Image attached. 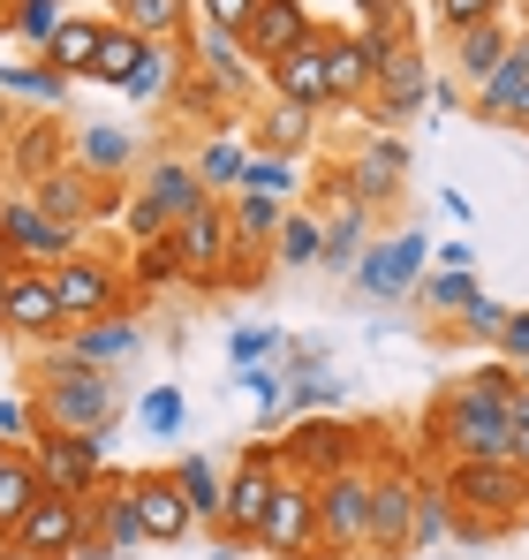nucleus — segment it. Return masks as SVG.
Instances as JSON below:
<instances>
[{
    "mask_svg": "<svg viewBox=\"0 0 529 560\" xmlns=\"http://www.w3.org/2000/svg\"><path fill=\"white\" fill-rule=\"evenodd\" d=\"M446 508H454V538H499V530L529 523V469L454 463L446 469Z\"/></svg>",
    "mask_w": 529,
    "mask_h": 560,
    "instance_id": "f257e3e1",
    "label": "nucleus"
},
{
    "mask_svg": "<svg viewBox=\"0 0 529 560\" xmlns=\"http://www.w3.org/2000/svg\"><path fill=\"white\" fill-rule=\"evenodd\" d=\"M432 440H439L454 463H515V417L477 401V394H446L439 417H432Z\"/></svg>",
    "mask_w": 529,
    "mask_h": 560,
    "instance_id": "f03ea898",
    "label": "nucleus"
},
{
    "mask_svg": "<svg viewBox=\"0 0 529 560\" xmlns=\"http://www.w3.org/2000/svg\"><path fill=\"white\" fill-rule=\"evenodd\" d=\"M38 424L54 432H106L114 424V378L98 364H54L38 386Z\"/></svg>",
    "mask_w": 529,
    "mask_h": 560,
    "instance_id": "7ed1b4c3",
    "label": "nucleus"
},
{
    "mask_svg": "<svg viewBox=\"0 0 529 560\" xmlns=\"http://www.w3.org/2000/svg\"><path fill=\"white\" fill-rule=\"evenodd\" d=\"M264 553L280 560H318V477H303L295 463H280V485H272V508H264V530H258Z\"/></svg>",
    "mask_w": 529,
    "mask_h": 560,
    "instance_id": "20e7f679",
    "label": "nucleus"
},
{
    "mask_svg": "<svg viewBox=\"0 0 529 560\" xmlns=\"http://www.w3.org/2000/svg\"><path fill=\"white\" fill-rule=\"evenodd\" d=\"M318 546L326 553L371 560V469H333L318 477Z\"/></svg>",
    "mask_w": 529,
    "mask_h": 560,
    "instance_id": "39448f33",
    "label": "nucleus"
},
{
    "mask_svg": "<svg viewBox=\"0 0 529 560\" xmlns=\"http://www.w3.org/2000/svg\"><path fill=\"white\" fill-rule=\"evenodd\" d=\"M31 463H38V485H46V492L84 500L91 485L106 477V432H54V424H38Z\"/></svg>",
    "mask_w": 529,
    "mask_h": 560,
    "instance_id": "423d86ee",
    "label": "nucleus"
},
{
    "mask_svg": "<svg viewBox=\"0 0 529 560\" xmlns=\"http://www.w3.org/2000/svg\"><path fill=\"white\" fill-rule=\"evenodd\" d=\"M272 485H280V455L250 447V463L227 477V500H220V538H227V546H258L264 508H272Z\"/></svg>",
    "mask_w": 529,
    "mask_h": 560,
    "instance_id": "0eeeda50",
    "label": "nucleus"
},
{
    "mask_svg": "<svg viewBox=\"0 0 529 560\" xmlns=\"http://www.w3.org/2000/svg\"><path fill=\"white\" fill-rule=\"evenodd\" d=\"M84 523H91V553L98 560H137L144 546V523H137V500H129V477H98L84 492Z\"/></svg>",
    "mask_w": 529,
    "mask_h": 560,
    "instance_id": "6e6552de",
    "label": "nucleus"
},
{
    "mask_svg": "<svg viewBox=\"0 0 529 560\" xmlns=\"http://www.w3.org/2000/svg\"><path fill=\"white\" fill-rule=\"evenodd\" d=\"M416 477L409 469H371V560L409 553V523H416Z\"/></svg>",
    "mask_w": 529,
    "mask_h": 560,
    "instance_id": "1a4fd4ad",
    "label": "nucleus"
},
{
    "mask_svg": "<svg viewBox=\"0 0 529 560\" xmlns=\"http://www.w3.org/2000/svg\"><path fill=\"white\" fill-rule=\"evenodd\" d=\"M8 546H23V553H46V560H69L91 546V523H84V500H69V492H46L23 523H15V538Z\"/></svg>",
    "mask_w": 529,
    "mask_h": 560,
    "instance_id": "9d476101",
    "label": "nucleus"
},
{
    "mask_svg": "<svg viewBox=\"0 0 529 560\" xmlns=\"http://www.w3.org/2000/svg\"><path fill=\"white\" fill-rule=\"evenodd\" d=\"M46 273H54V295H61V318H69V326L121 318V273H106L98 258H61V266H46Z\"/></svg>",
    "mask_w": 529,
    "mask_h": 560,
    "instance_id": "9b49d317",
    "label": "nucleus"
},
{
    "mask_svg": "<svg viewBox=\"0 0 529 560\" xmlns=\"http://www.w3.org/2000/svg\"><path fill=\"white\" fill-rule=\"evenodd\" d=\"M175 258H181V273H197V280H212L220 273V258H235V220H227V205L220 197H204L197 212H181L175 220Z\"/></svg>",
    "mask_w": 529,
    "mask_h": 560,
    "instance_id": "f8f14e48",
    "label": "nucleus"
},
{
    "mask_svg": "<svg viewBox=\"0 0 529 560\" xmlns=\"http://www.w3.org/2000/svg\"><path fill=\"white\" fill-rule=\"evenodd\" d=\"M424 266H432V243H424L416 228H401L393 243H371V250L355 258V288H363V295H409V288L424 280Z\"/></svg>",
    "mask_w": 529,
    "mask_h": 560,
    "instance_id": "ddd939ff",
    "label": "nucleus"
},
{
    "mask_svg": "<svg viewBox=\"0 0 529 560\" xmlns=\"http://www.w3.org/2000/svg\"><path fill=\"white\" fill-rule=\"evenodd\" d=\"M77 235H84V228H54L31 197H8V205H0V266H8L15 250H31L38 266H61V258L77 250Z\"/></svg>",
    "mask_w": 529,
    "mask_h": 560,
    "instance_id": "4468645a",
    "label": "nucleus"
},
{
    "mask_svg": "<svg viewBox=\"0 0 529 560\" xmlns=\"http://www.w3.org/2000/svg\"><path fill=\"white\" fill-rule=\"evenodd\" d=\"M0 326H15V334H38V341H61V295H54V273L46 266H8V303H0Z\"/></svg>",
    "mask_w": 529,
    "mask_h": 560,
    "instance_id": "2eb2a0df",
    "label": "nucleus"
},
{
    "mask_svg": "<svg viewBox=\"0 0 529 560\" xmlns=\"http://www.w3.org/2000/svg\"><path fill=\"white\" fill-rule=\"evenodd\" d=\"M264 84H272V98H287V106H303V114L333 106V84H326V38L310 31L295 54H280V61L264 69Z\"/></svg>",
    "mask_w": 529,
    "mask_h": 560,
    "instance_id": "dca6fc26",
    "label": "nucleus"
},
{
    "mask_svg": "<svg viewBox=\"0 0 529 560\" xmlns=\"http://www.w3.org/2000/svg\"><path fill=\"white\" fill-rule=\"evenodd\" d=\"M371 106H378L386 121H401V114L432 106V69H424V54H416L409 38L378 54V92H371Z\"/></svg>",
    "mask_w": 529,
    "mask_h": 560,
    "instance_id": "f3484780",
    "label": "nucleus"
},
{
    "mask_svg": "<svg viewBox=\"0 0 529 560\" xmlns=\"http://www.w3.org/2000/svg\"><path fill=\"white\" fill-rule=\"evenodd\" d=\"M129 500H137V523H144V538L152 546H175V538H189V500H181L175 469L167 477H129Z\"/></svg>",
    "mask_w": 529,
    "mask_h": 560,
    "instance_id": "a211bd4d",
    "label": "nucleus"
},
{
    "mask_svg": "<svg viewBox=\"0 0 529 560\" xmlns=\"http://www.w3.org/2000/svg\"><path fill=\"white\" fill-rule=\"evenodd\" d=\"M310 38V15L295 8V0H264L258 15H250V31H243V54L258 61V69H272L280 54H295Z\"/></svg>",
    "mask_w": 529,
    "mask_h": 560,
    "instance_id": "6ab92c4d",
    "label": "nucleus"
},
{
    "mask_svg": "<svg viewBox=\"0 0 529 560\" xmlns=\"http://www.w3.org/2000/svg\"><path fill=\"white\" fill-rule=\"evenodd\" d=\"M137 349V318H91V326H69L54 364H114Z\"/></svg>",
    "mask_w": 529,
    "mask_h": 560,
    "instance_id": "aec40b11",
    "label": "nucleus"
},
{
    "mask_svg": "<svg viewBox=\"0 0 529 560\" xmlns=\"http://www.w3.org/2000/svg\"><path fill=\"white\" fill-rule=\"evenodd\" d=\"M280 463H295L303 477H333V469H349L355 463V432H341V424H303L295 432V447H280Z\"/></svg>",
    "mask_w": 529,
    "mask_h": 560,
    "instance_id": "412c9836",
    "label": "nucleus"
},
{
    "mask_svg": "<svg viewBox=\"0 0 529 560\" xmlns=\"http://www.w3.org/2000/svg\"><path fill=\"white\" fill-rule=\"evenodd\" d=\"M326 84H333V106L341 98H371L378 92V54L363 38H326Z\"/></svg>",
    "mask_w": 529,
    "mask_h": 560,
    "instance_id": "4be33fe9",
    "label": "nucleus"
},
{
    "mask_svg": "<svg viewBox=\"0 0 529 560\" xmlns=\"http://www.w3.org/2000/svg\"><path fill=\"white\" fill-rule=\"evenodd\" d=\"M98 31H106L98 15H61V31L46 38V54H38V61H46V69H54L61 84H69V77H91V54H98Z\"/></svg>",
    "mask_w": 529,
    "mask_h": 560,
    "instance_id": "5701e85b",
    "label": "nucleus"
},
{
    "mask_svg": "<svg viewBox=\"0 0 529 560\" xmlns=\"http://www.w3.org/2000/svg\"><path fill=\"white\" fill-rule=\"evenodd\" d=\"M38 500H46V485H38V463H31L23 447H8V455H0V538H15V523H23Z\"/></svg>",
    "mask_w": 529,
    "mask_h": 560,
    "instance_id": "b1692460",
    "label": "nucleus"
},
{
    "mask_svg": "<svg viewBox=\"0 0 529 560\" xmlns=\"http://www.w3.org/2000/svg\"><path fill=\"white\" fill-rule=\"evenodd\" d=\"M197 61H204V77H212V92H243L250 84V54H243V38L235 31H212V23H197Z\"/></svg>",
    "mask_w": 529,
    "mask_h": 560,
    "instance_id": "393cba45",
    "label": "nucleus"
},
{
    "mask_svg": "<svg viewBox=\"0 0 529 560\" xmlns=\"http://www.w3.org/2000/svg\"><path fill=\"white\" fill-rule=\"evenodd\" d=\"M137 61H144V38H137L129 23H106V31H98V54H91V84H114V92H121V84L137 77Z\"/></svg>",
    "mask_w": 529,
    "mask_h": 560,
    "instance_id": "a878e982",
    "label": "nucleus"
},
{
    "mask_svg": "<svg viewBox=\"0 0 529 560\" xmlns=\"http://www.w3.org/2000/svg\"><path fill=\"white\" fill-rule=\"evenodd\" d=\"M401 167H409V152L393 144V137H378L363 160H355V175H349V205H371V197H386V189L401 183Z\"/></svg>",
    "mask_w": 529,
    "mask_h": 560,
    "instance_id": "bb28decb",
    "label": "nucleus"
},
{
    "mask_svg": "<svg viewBox=\"0 0 529 560\" xmlns=\"http://www.w3.org/2000/svg\"><path fill=\"white\" fill-rule=\"evenodd\" d=\"M54 228H84L91 220V189H84V167H61V175H46L38 183V197H31Z\"/></svg>",
    "mask_w": 529,
    "mask_h": 560,
    "instance_id": "cd10ccee",
    "label": "nucleus"
},
{
    "mask_svg": "<svg viewBox=\"0 0 529 560\" xmlns=\"http://www.w3.org/2000/svg\"><path fill=\"white\" fill-rule=\"evenodd\" d=\"M507 54H515V38H507V15H499V23H477V31H461V38H454V61H461L477 84H484V77H492Z\"/></svg>",
    "mask_w": 529,
    "mask_h": 560,
    "instance_id": "c85d7f7f",
    "label": "nucleus"
},
{
    "mask_svg": "<svg viewBox=\"0 0 529 560\" xmlns=\"http://www.w3.org/2000/svg\"><path fill=\"white\" fill-rule=\"evenodd\" d=\"M175 485L181 500H189V515H204V523H220V500H227V477L204 463V455H181L175 463Z\"/></svg>",
    "mask_w": 529,
    "mask_h": 560,
    "instance_id": "c756f323",
    "label": "nucleus"
},
{
    "mask_svg": "<svg viewBox=\"0 0 529 560\" xmlns=\"http://www.w3.org/2000/svg\"><path fill=\"white\" fill-rule=\"evenodd\" d=\"M522 92H529V69L515 61V54H507V61H499V69H492V77L477 84V114H484V121H515Z\"/></svg>",
    "mask_w": 529,
    "mask_h": 560,
    "instance_id": "7c9ffc66",
    "label": "nucleus"
},
{
    "mask_svg": "<svg viewBox=\"0 0 529 560\" xmlns=\"http://www.w3.org/2000/svg\"><path fill=\"white\" fill-rule=\"evenodd\" d=\"M355 250H363V205H341V212L318 228V258L341 266V273H355Z\"/></svg>",
    "mask_w": 529,
    "mask_h": 560,
    "instance_id": "2f4dec72",
    "label": "nucleus"
},
{
    "mask_svg": "<svg viewBox=\"0 0 529 560\" xmlns=\"http://www.w3.org/2000/svg\"><path fill=\"white\" fill-rule=\"evenodd\" d=\"M181 15H189V0H129V8H121V23H129L144 46H167Z\"/></svg>",
    "mask_w": 529,
    "mask_h": 560,
    "instance_id": "473e14b6",
    "label": "nucleus"
},
{
    "mask_svg": "<svg viewBox=\"0 0 529 560\" xmlns=\"http://www.w3.org/2000/svg\"><path fill=\"white\" fill-rule=\"evenodd\" d=\"M121 92L137 98V106H160V98L175 92V54H167V46H144V61H137V77H129Z\"/></svg>",
    "mask_w": 529,
    "mask_h": 560,
    "instance_id": "72a5a7b5",
    "label": "nucleus"
},
{
    "mask_svg": "<svg viewBox=\"0 0 529 560\" xmlns=\"http://www.w3.org/2000/svg\"><path fill=\"white\" fill-rule=\"evenodd\" d=\"M77 167H91V175H114V167H129V137H121L114 121H91L84 144H77Z\"/></svg>",
    "mask_w": 529,
    "mask_h": 560,
    "instance_id": "f704fd0d",
    "label": "nucleus"
},
{
    "mask_svg": "<svg viewBox=\"0 0 529 560\" xmlns=\"http://www.w3.org/2000/svg\"><path fill=\"white\" fill-rule=\"evenodd\" d=\"M8 31H15L23 46L46 54V38L61 31V0H15V8H8Z\"/></svg>",
    "mask_w": 529,
    "mask_h": 560,
    "instance_id": "c9c22d12",
    "label": "nucleus"
},
{
    "mask_svg": "<svg viewBox=\"0 0 529 560\" xmlns=\"http://www.w3.org/2000/svg\"><path fill=\"white\" fill-rule=\"evenodd\" d=\"M416 295H424L432 311H446V318H461V311L477 303V280H469V273H424V280H416Z\"/></svg>",
    "mask_w": 529,
    "mask_h": 560,
    "instance_id": "e433bc0d",
    "label": "nucleus"
},
{
    "mask_svg": "<svg viewBox=\"0 0 529 560\" xmlns=\"http://www.w3.org/2000/svg\"><path fill=\"white\" fill-rule=\"evenodd\" d=\"M61 92H69V84H61L46 61H31V69H0V98H46V106H54Z\"/></svg>",
    "mask_w": 529,
    "mask_h": 560,
    "instance_id": "4c0bfd02",
    "label": "nucleus"
},
{
    "mask_svg": "<svg viewBox=\"0 0 529 560\" xmlns=\"http://www.w3.org/2000/svg\"><path fill=\"white\" fill-rule=\"evenodd\" d=\"M181 417H189L181 386H152V394H144V432H152V440H175V432H181Z\"/></svg>",
    "mask_w": 529,
    "mask_h": 560,
    "instance_id": "58836bf2",
    "label": "nucleus"
},
{
    "mask_svg": "<svg viewBox=\"0 0 529 560\" xmlns=\"http://www.w3.org/2000/svg\"><path fill=\"white\" fill-rule=\"evenodd\" d=\"M446 530H454V508H446V492H416V523H409V546H439Z\"/></svg>",
    "mask_w": 529,
    "mask_h": 560,
    "instance_id": "ea45409f",
    "label": "nucleus"
},
{
    "mask_svg": "<svg viewBox=\"0 0 529 560\" xmlns=\"http://www.w3.org/2000/svg\"><path fill=\"white\" fill-rule=\"evenodd\" d=\"M264 144H272L280 160H287V152H303V144H310V114L280 98V106H272V121H264Z\"/></svg>",
    "mask_w": 529,
    "mask_h": 560,
    "instance_id": "a19ab883",
    "label": "nucleus"
},
{
    "mask_svg": "<svg viewBox=\"0 0 529 560\" xmlns=\"http://www.w3.org/2000/svg\"><path fill=\"white\" fill-rule=\"evenodd\" d=\"M243 167H250V160H243L235 144H212V152L197 160V183L204 189H243Z\"/></svg>",
    "mask_w": 529,
    "mask_h": 560,
    "instance_id": "79ce46f5",
    "label": "nucleus"
},
{
    "mask_svg": "<svg viewBox=\"0 0 529 560\" xmlns=\"http://www.w3.org/2000/svg\"><path fill=\"white\" fill-rule=\"evenodd\" d=\"M280 266H318V220H280Z\"/></svg>",
    "mask_w": 529,
    "mask_h": 560,
    "instance_id": "37998d69",
    "label": "nucleus"
},
{
    "mask_svg": "<svg viewBox=\"0 0 529 560\" xmlns=\"http://www.w3.org/2000/svg\"><path fill=\"white\" fill-rule=\"evenodd\" d=\"M137 280H144V288H167V280H181L175 243H137Z\"/></svg>",
    "mask_w": 529,
    "mask_h": 560,
    "instance_id": "c03bdc74",
    "label": "nucleus"
},
{
    "mask_svg": "<svg viewBox=\"0 0 529 560\" xmlns=\"http://www.w3.org/2000/svg\"><path fill=\"white\" fill-rule=\"evenodd\" d=\"M439 15H446V31L461 38V31H477V23H499L507 0H439Z\"/></svg>",
    "mask_w": 529,
    "mask_h": 560,
    "instance_id": "a18cd8bd",
    "label": "nucleus"
},
{
    "mask_svg": "<svg viewBox=\"0 0 529 560\" xmlns=\"http://www.w3.org/2000/svg\"><path fill=\"white\" fill-rule=\"evenodd\" d=\"M287 401H295L303 417H318V409H333V401H341V378H326V372H303L295 386H287Z\"/></svg>",
    "mask_w": 529,
    "mask_h": 560,
    "instance_id": "49530a36",
    "label": "nucleus"
},
{
    "mask_svg": "<svg viewBox=\"0 0 529 560\" xmlns=\"http://www.w3.org/2000/svg\"><path fill=\"white\" fill-rule=\"evenodd\" d=\"M243 189H272V197H287V189H295V167H287L280 152H264V160L243 167Z\"/></svg>",
    "mask_w": 529,
    "mask_h": 560,
    "instance_id": "de8ad7c7",
    "label": "nucleus"
},
{
    "mask_svg": "<svg viewBox=\"0 0 529 560\" xmlns=\"http://www.w3.org/2000/svg\"><path fill=\"white\" fill-rule=\"evenodd\" d=\"M243 394H250V401H264V417H272V409L287 401V378L272 372V364H243Z\"/></svg>",
    "mask_w": 529,
    "mask_h": 560,
    "instance_id": "09e8293b",
    "label": "nucleus"
},
{
    "mask_svg": "<svg viewBox=\"0 0 529 560\" xmlns=\"http://www.w3.org/2000/svg\"><path fill=\"white\" fill-rule=\"evenodd\" d=\"M499 326H507V303H492V295H477L461 311V334H477V341H499Z\"/></svg>",
    "mask_w": 529,
    "mask_h": 560,
    "instance_id": "8fccbe9b",
    "label": "nucleus"
},
{
    "mask_svg": "<svg viewBox=\"0 0 529 560\" xmlns=\"http://www.w3.org/2000/svg\"><path fill=\"white\" fill-rule=\"evenodd\" d=\"M258 8H264V0H204V23H212V31H235V38H243Z\"/></svg>",
    "mask_w": 529,
    "mask_h": 560,
    "instance_id": "3c124183",
    "label": "nucleus"
},
{
    "mask_svg": "<svg viewBox=\"0 0 529 560\" xmlns=\"http://www.w3.org/2000/svg\"><path fill=\"white\" fill-rule=\"evenodd\" d=\"M272 349H280V334H272V326H235V341H227V357H235V364H258V357H272Z\"/></svg>",
    "mask_w": 529,
    "mask_h": 560,
    "instance_id": "603ef678",
    "label": "nucleus"
},
{
    "mask_svg": "<svg viewBox=\"0 0 529 560\" xmlns=\"http://www.w3.org/2000/svg\"><path fill=\"white\" fill-rule=\"evenodd\" d=\"M8 440H38V401H0V447Z\"/></svg>",
    "mask_w": 529,
    "mask_h": 560,
    "instance_id": "864d4df0",
    "label": "nucleus"
},
{
    "mask_svg": "<svg viewBox=\"0 0 529 560\" xmlns=\"http://www.w3.org/2000/svg\"><path fill=\"white\" fill-rule=\"evenodd\" d=\"M499 364H529V311H507V326H499Z\"/></svg>",
    "mask_w": 529,
    "mask_h": 560,
    "instance_id": "5fc2aeb1",
    "label": "nucleus"
},
{
    "mask_svg": "<svg viewBox=\"0 0 529 560\" xmlns=\"http://www.w3.org/2000/svg\"><path fill=\"white\" fill-rule=\"evenodd\" d=\"M469 266H477V250H469V243H446V250H439V273H469Z\"/></svg>",
    "mask_w": 529,
    "mask_h": 560,
    "instance_id": "6e6d98bb",
    "label": "nucleus"
},
{
    "mask_svg": "<svg viewBox=\"0 0 529 560\" xmlns=\"http://www.w3.org/2000/svg\"><path fill=\"white\" fill-rule=\"evenodd\" d=\"M515 469H529V424L515 432Z\"/></svg>",
    "mask_w": 529,
    "mask_h": 560,
    "instance_id": "4d7b16f0",
    "label": "nucleus"
},
{
    "mask_svg": "<svg viewBox=\"0 0 529 560\" xmlns=\"http://www.w3.org/2000/svg\"><path fill=\"white\" fill-rule=\"evenodd\" d=\"M0 560H46V553H23V546H8V538H0Z\"/></svg>",
    "mask_w": 529,
    "mask_h": 560,
    "instance_id": "13d9d810",
    "label": "nucleus"
},
{
    "mask_svg": "<svg viewBox=\"0 0 529 560\" xmlns=\"http://www.w3.org/2000/svg\"><path fill=\"white\" fill-rule=\"evenodd\" d=\"M355 8H363V15H378V8H401V0H355Z\"/></svg>",
    "mask_w": 529,
    "mask_h": 560,
    "instance_id": "bf43d9fd",
    "label": "nucleus"
},
{
    "mask_svg": "<svg viewBox=\"0 0 529 560\" xmlns=\"http://www.w3.org/2000/svg\"><path fill=\"white\" fill-rule=\"evenodd\" d=\"M515 61H522V69H529V31H522V38H515Z\"/></svg>",
    "mask_w": 529,
    "mask_h": 560,
    "instance_id": "052dcab7",
    "label": "nucleus"
},
{
    "mask_svg": "<svg viewBox=\"0 0 529 560\" xmlns=\"http://www.w3.org/2000/svg\"><path fill=\"white\" fill-rule=\"evenodd\" d=\"M515 129H529V92H522V106H515Z\"/></svg>",
    "mask_w": 529,
    "mask_h": 560,
    "instance_id": "680f3d73",
    "label": "nucleus"
},
{
    "mask_svg": "<svg viewBox=\"0 0 529 560\" xmlns=\"http://www.w3.org/2000/svg\"><path fill=\"white\" fill-rule=\"evenodd\" d=\"M0 137H8V98H0Z\"/></svg>",
    "mask_w": 529,
    "mask_h": 560,
    "instance_id": "e2e57ef3",
    "label": "nucleus"
},
{
    "mask_svg": "<svg viewBox=\"0 0 529 560\" xmlns=\"http://www.w3.org/2000/svg\"><path fill=\"white\" fill-rule=\"evenodd\" d=\"M0 303H8V266H0Z\"/></svg>",
    "mask_w": 529,
    "mask_h": 560,
    "instance_id": "0e129e2a",
    "label": "nucleus"
},
{
    "mask_svg": "<svg viewBox=\"0 0 529 560\" xmlns=\"http://www.w3.org/2000/svg\"><path fill=\"white\" fill-rule=\"evenodd\" d=\"M515 378H522V394H529V364H522V372H515Z\"/></svg>",
    "mask_w": 529,
    "mask_h": 560,
    "instance_id": "69168bd1",
    "label": "nucleus"
},
{
    "mask_svg": "<svg viewBox=\"0 0 529 560\" xmlns=\"http://www.w3.org/2000/svg\"><path fill=\"white\" fill-rule=\"evenodd\" d=\"M114 8H129V0H114Z\"/></svg>",
    "mask_w": 529,
    "mask_h": 560,
    "instance_id": "338daca9",
    "label": "nucleus"
},
{
    "mask_svg": "<svg viewBox=\"0 0 529 560\" xmlns=\"http://www.w3.org/2000/svg\"><path fill=\"white\" fill-rule=\"evenodd\" d=\"M0 455H8V447H0Z\"/></svg>",
    "mask_w": 529,
    "mask_h": 560,
    "instance_id": "774afa93",
    "label": "nucleus"
}]
</instances>
